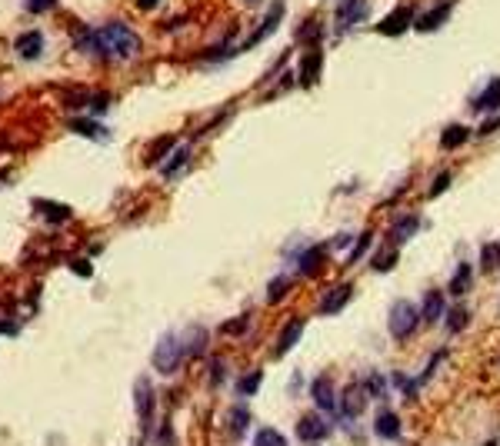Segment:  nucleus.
<instances>
[{
	"label": "nucleus",
	"instance_id": "obj_1",
	"mask_svg": "<svg viewBox=\"0 0 500 446\" xmlns=\"http://www.w3.org/2000/svg\"><path fill=\"white\" fill-rule=\"evenodd\" d=\"M100 40H104L107 60H110V57H117V60H131V57L140 54V37H137L127 23H120V20L100 27Z\"/></svg>",
	"mask_w": 500,
	"mask_h": 446
},
{
	"label": "nucleus",
	"instance_id": "obj_2",
	"mask_svg": "<svg viewBox=\"0 0 500 446\" xmlns=\"http://www.w3.org/2000/svg\"><path fill=\"white\" fill-rule=\"evenodd\" d=\"M417 323H421V313H417V307L410 300H397L390 307V313H387V330H390L394 340H407L417 330Z\"/></svg>",
	"mask_w": 500,
	"mask_h": 446
},
{
	"label": "nucleus",
	"instance_id": "obj_3",
	"mask_svg": "<svg viewBox=\"0 0 500 446\" xmlns=\"http://www.w3.org/2000/svg\"><path fill=\"white\" fill-rule=\"evenodd\" d=\"M180 356H184V343L177 340V333H164L160 336V343L154 347V367L160 373H177L180 367Z\"/></svg>",
	"mask_w": 500,
	"mask_h": 446
},
{
	"label": "nucleus",
	"instance_id": "obj_4",
	"mask_svg": "<svg viewBox=\"0 0 500 446\" xmlns=\"http://www.w3.org/2000/svg\"><path fill=\"white\" fill-rule=\"evenodd\" d=\"M134 403H137V416H140V429H144V436L151 433V420H154V387H151V380L147 376H140L134 383Z\"/></svg>",
	"mask_w": 500,
	"mask_h": 446
},
{
	"label": "nucleus",
	"instance_id": "obj_5",
	"mask_svg": "<svg viewBox=\"0 0 500 446\" xmlns=\"http://www.w3.org/2000/svg\"><path fill=\"white\" fill-rule=\"evenodd\" d=\"M367 387L364 383H347V390L340 393V409H344L347 420H357L360 413L367 409Z\"/></svg>",
	"mask_w": 500,
	"mask_h": 446
},
{
	"label": "nucleus",
	"instance_id": "obj_6",
	"mask_svg": "<svg viewBox=\"0 0 500 446\" xmlns=\"http://www.w3.org/2000/svg\"><path fill=\"white\" fill-rule=\"evenodd\" d=\"M410 27H414V10H410V7H397L394 14H387V17L377 23V30H381L384 37H401Z\"/></svg>",
	"mask_w": 500,
	"mask_h": 446
},
{
	"label": "nucleus",
	"instance_id": "obj_7",
	"mask_svg": "<svg viewBox=\"0 0 500 446\" xmlns=\"http://www.w3.org/2000/svg\"><path fill=\"white\" fill-rule=\"evenodd\" d=\"M367 17V0H344L340 10H337V37L347 34L354 23H360Z\"/></svg>",
	"mask_w": 500,
	"mask_h": 446
},
{
	"label": "nucleus",
	"instance_id": "obj_8",
	"mask_svg": "<svg viewBox=\"0 0 500 446\" xmlns=\"http://www.w3.org/2000/svg\"><path fill=\"white\" fill-rule=\"evenodd\" d=\"M354 297V287L350 283H340V287H334V290H327L324 297H320V313H340L347 307V300Z\"/></svg>",
	"mask_w": 500,
	"mask_h": 446
},
{
	"label": "nucleus",
	"instance_id": "obj_9",
	"mask_svg": "<svg viewBox=\"0 0 500 446\" xmlns=\"http://www.w3.org/2000/svg\"><path fill=\"white\" fill-rule=\"evenodd\" d=\"M327 433H330V427L320 420V416H314V413L297 423V440H304V443H320Z\"/></svg>",
	"mask_w": 500,
	"mask_h": 446
},
{
	"label": "nucleus",
	"instance_id": "obj_10",
	"mask_svg": "<svg viewBox=\"0 0 500 446\" xmlns=\"http://www.w3.org/2000/svg\"><path fill=\"white\" fill-rule=\"evenodd\" d=\"M280 14H284V3H280V0H273V3H270V10H267V17H264V23H260V27L253 30V37H250L247 43H244V47H253V43L267 40L270 34L277 30V23H280Z\"/></svg>",
	"mask_w": 500,
	"mask_h": 446
},
{
	"label": "nucleus",
	"instance_id": "obj_11",
	"mask_svg": "<svg viewBox=\"0 0 500 446\" xmlns=\"http://www.w3.org/2000/svg\"><path fill=\"white\" fill-rule=\"evenodd\" d=\"M310 396H314V403L320 409H327L334 413L337 409V400H334V383H330L327 376H317L314 383H310Z\"/></svg>",
	"mask_w": 500,
	"mask_h": 446
},
{
	"label": "nucleus",
	"instance_id": "obj_12",
	"mask_svg": "<svg viewBox=\"0 0 500 446\" xmlns=\"http://www.w3.org/2000/svg\"><path fill=\"white\" fill-rule=\"evenodd\" d=\"M324 253H327V246H324V243H314V246H307V250L300 253V260H297V270H300L304 277L317 273V270H320V263H324Z\"/></svg>",
	"mask_w": 500,
	"mask_h": 446
},
{
	"label": "nucleus",
	"instance_id": "obj_13",
	"mask_svg": "<svg viewBox=\"0 0 500 446\" xmlns=\"http://www.w3.org/2000/svg\"><path fill=\"white\" fill-rule=\"evenodd\" d=\"M374 433H377L381 440H394V436H401V420H397V413H394V409H381L377 420H374Z\"/></svg>",
	"mask_w": 500,
	"mask_h": 446
},
{
	"label": "nucleus",
	"instance_id": "obj_14",
	"mask_svg": "<svg viewBox=\"0 0 500 446\" xmlns=\"http://www.w3.org/2000/svg\"><path fill=\"white\" fill-rule=\"evenodd\" d=\"M417 230H421V220H417V217H397V220H394V226H390V246L410 240Z\"/></svg>",
	"mask_w": 500,
	"mask_h": 446
},
{
	"label": "nucleus",
	"instance_id": "obj_15",
	"mask_svg": "<svg viewBox=\"0 0 500 446\" xmlns=\"http://www.w3.org/2000/svg\"><path fill=\"white\" fill-rule=\"evenodd\" d=\"M300 330H304V320H290L287 327L280 330V340H277V347H273V353H277V356H284V353H287L290 347H294V343L300 340Z\"/></svg>",
	"mask_w": 500,
	"mask_h": 446
},
{
	"label": "nucleus",
	"instance_id": "obj_16",
	"mask_svg": "<svg viewBox=\"0 0 500 446\" xmlns=\"http://www.w3.org/2000/svg\"><path fill=\"white\" fill-rule=\"evenodd\" d=\"M447 17H450V3H441V7H434L430 14H423V17L414 20V27H417L421 34H423V30H437Z\"/></svg>",
	"mask_w": 500,
	"mask_h": 446
},
{
	"label": "nucleus",
	"instance_id": "obj_17",
	"mask_svg": "<svg viewBox=\"0 0 500 446\" xmlns=\"http://www.w3.org/2000/svg\"><path fill=\"white\" fill-rule=\"evenodd\" d=\"M467 320H470L467 307L454 303V307H450V310L443 313V327H447V333H461V330H467Z\"/></svg>",
	"mask_w": 500,
	"mask_h": 446
},
{
	"label": "nucleus",
	"instance_id": "obj_18",
	"mask_svg": "<svg viewBox=\"0 0 500 446\" xmlns=\"http://www.w3.org/2000/svg\"><path fill=\"white\" fill-rule=\"evenodd\" d=\"M474 107H477V110H500V77H494V80L487 84V90L474 100Z\"/></svg>",
	"mask_w": 500,
	"mask_h": 446
},
{
	"label": "nucleus",
	"instance_id": "obj_19",
	"mask_svg": "<svg viewBox=\"0 0 500 446\" xmlns=\"http://www.w3.org/2000/svg\"><path fill=\"white\" fill-rule=\"evenodd\" d=\"M40 47H44V37H40L37 30H27V34H20L17 37V54L27 57V60L40 57Z\"/></svg>",
	"mask_w": 500,
	"mask_h": 446
},
{
	"label": "nucleus",
	"instance_id": "obj_20",
	"mask_svg": "<svg viewBox=\"0 0 500 446\" xmlns=\"http://www.w3.org/2000/svg\"><path fill=\"white\" fill-rule=\"evenodd\" d=\"M467 140H470V130L461 127V124H450V127H443V133H441V147L443 150H457L461 144H467Z\"/></svg>",
	"mask_w": 500,
	"mask_h": 446
},
{
	"label": "nucleus",
	"instance_id": "obj_21",
	"mask_svg": "<svg viewBox=\"0 0 500 446\" xmlns=\"http://www.w3.org/2000/svg\"><path fill=\"white\" fill-rule=\"evenodd\" d=\"M443 307H447V303H443V293L441 290H430V293H427V297H423V320H427V323H437V320H441V313H443Z\"/></svg>",
	"mask_w": 500,
	"mask_h": 446
},
{
	"label": "nucleus",
	"instance_id": "obj_22",
	"mask_svg": "<svg viewBox=\"0 0 500 446\" xmlns=\"http://www.w3.org/2000/svg\"><path fill=\"white\" fill-rule=\"evenodd\" d=\"M474 266L470 263H461L457 266V273H454V280H450V297H463L467 290H470V283H474Z\"/></svg>",
	"mask_w": 500,
	"mask_h": 446
},
{
	"label": "nucleus",
	"instance_id": "obj_23",
	"mask_svg": "<svg viewBox=\"0 0 500 446\" xmlns=\"http://www.w3.org/2000/svg\"><path fill=\"white\" fill-rule=\"evenodd\" d=\"M320 74V50H310L304 57V67H300V87H310L314 80Z\"/></svg>",
	"mask_w": 500,
	"mask_h": 446
},
{
	"label": "nucleus",
	"instance_id": "obj_24",
	"mask_svg": "<svg viewBox=\"0 0 500 446\" xmlns=\"http://www.w3.org/2000/svg\"><path fill=\"white\" fill-rule=\"evenodd\" d=\"M397 260H401V253H397L394 246H387V250H381V253L370 260V270H374V273H387V270L397 266Z\"/></svg>",
	"mask_w": 500,
	"mask_h": 446
},
{
	"label": "nucleus",
	"instance_id": "obj_25",
	"mask_svg": "<svg viewBox=\"0 0 500 446\" xmlns=\"http://www.w3.org/2000/svg\"><path fill=\"white\" fill-rule=\"evenodd\" d=\"M253 446H287V436L277 433L273 427H260L257 436H253Z\"/></svg>",
	"mask_w": 500,
	"mask_h": 446
},
{
	"label": "nucleus",
	"instance_id": "obj_26",
	"mask_svg": "<svg viewBox=\"0 0 500 446\" xmlns=\"http://www.w3.org/2000/svg\"><path fill=\"white\" fill-rule=\"evenodd\" d=\"M37 210H44L54 226H60L64 220H70V206H57V204H44V200H37Z\"/></svg>",
	"mask_w": 500,
	"mask_h": 446
},
{
	"label": "nucleus",
	"instance_id": "obj_27",
	"mask_svg": "<svg viewBox=\"0 0 500 446\" xmlns=\"http://www.w3.org/2000/svg\"><path fill=\"white\" fill-rule=\"evenodd\" d=\"M250 427V409L247 407H233V413H231V429H233V436H240L244 429Z\"/></svg>",
	"mask_w": 500,
	"mask_h": 446
},
{
	"label": "nucleus",
	"instance_id": "obj_28",
	"mask_svg": "<svg viewBox=\"0 0 500 446\" xmlns=\"http://www.w3.org/2000/svg\"><path fill=\"white\" fill-rule=\"evenodd\" d=\"M70 130H77V133H87V137H107V130L100 127V124H94V120H70Z\"/></svg>",
	"mask_w": 500,
	"mask_h": 446
},
{
	"label": "nucleus",
	"instance_id": "obj_29",
	"mask_svg": "<svg viewBox=\"0 0 500 446\" xmlns=\"http://www.w3.org/2000/svg\"><path fill=\"white\" fill-rule=\"evenodd\" d=\"M260 383H264V373H260V370H253V373H247V376H244V380L237 383V390L244 393V396H250V393H257V390H260Z\"/></svg>",
	"mask_w": 500,
	"mask_h": 446
},
{
	"label": "nucleus",
	"instance_id": "obj_30",
	"mask_svg": "<svg viewBox=\"0 0 500 446\" xmlns=\"http://www.w3.org/2000/svg\"><path fill=\"white\" fill-rule=\"evenodd\" d=\"M370 243H374V230H364V233H360V240H357V246L350 250V263H357V260H360V257H364L367 250H370Z\"/></svg>",
	"mask_w": 500,
	"mask_h": 446
},
{
	"label": "nucleus",
	"instance_id": "obj_31",
	"mask_svg": "<svg viewBox=\"0 0 500 446\" xmlns=\"http://www.w3.org/2000/svg\"><path fill=\"white\" fill-rule=\"evenodd\" d=\"M184 164H187V147H180V150H177V153L171 157V164L164 167V177H177V170L184 167Z\"/></svg>",
	"mask_w": 500,
	"mask_h": 446
},
{
	"label": "nucleus",
	"instance_id": "obj_32",
	"mask_svg": "<svg viewBox=\"0 0 500 446\" xmlns=\"http://www.w3.org/2000/svg\"><path fill=\"white\" fill-rule=\"evenodd\" d=\"M57 7V0H23V10L27 14H47V10H54Z\"/></svg>",
	"mask_w": 500,
	"mask_h": 446
},
{
	"label": "nucleus",
	"instance_id": "obj_33",
	"mask_svg": "<svg viewBox=\"0 0 500 446\" xmlns=\"http://www.w3.org/2000/svg\"><path fill=\"white\" fill-rule=\"evenodd\" d=\"M284 290H290V280L287 277H277L273 283H270V290H267V300L270 303H277V300L284 297Z\"/></svg>",
	"mask_w": 500,
	"mask_h": 446
},
{
	"label": "nucleus",
	"instance_id": "obj_34",
	"mask_svg": "<svg viewBox=\"0 0 500 446\" xmlns=\"http://www.w3.org/2000/svg\"><path fill=\"white\" fill-rule=\"evenodd\" d=\"M367 393H370V396H384L387 393V387H384V376H381V373H370V376H367Z\"/></svg>",
	"mask_w": 500,
	"mask_h": 446
},
{
	"label": "nucleus",
	"instance_id": "obj_35",
	"mask_svg": "<svg viewBox=\"0 0 500 446\" xmlns=\"http://www.w3.org/2000/svg\"><path fill=\"white\" fill-rule=\"evenodd\" d=\"M204 347H207V330H193V340H191V356H204Z\"/></svg>",
	"mask_w": 500,
	"mask_h": 446
},
{
	"label": "nucleus",
	"instance_id": "obj_36",
	"mask_svg": "<svg viewBox=\"0 0 500 446\" xmlns=\"http://www.w3.org/2000/svg\"><path fill=\"white\" fill-rule=\"evenodd\" d=\"M250 323V316H240V320H231V323H224V333H244V327Z\"/></svg>",
	"mask_w": 500,
	"mask_h": 446
},
{
	"label": "nucleus",
	"instance_id": "obj_37",
	"mask_svg": "<svg viewBox=\"0 0 500 446\" xmlns=\"http://www.w3.org/2000/svg\"><path fill=\"white\" fill-rule=\"evenodd\" d=\"M447 186H450V173H441V177L434 180V186H430V197H441Z\"/></svg>",
	"mask_w": 500,
	"mask_h": 446
},
{
	"label": "nucleus",
	"instance_id": "obj_38",
	"mask_svg": "<svg viewBox=\"0 0 500 446\" xmlns=\"http://www.w3.org/2000/svg\"><path fill=\"white\" fill-rule=\"evenodd\" d=\"M211 383L213 387L224 383V363H220V360H211Z\"/></svg>",
	"mask_w": 500,
	"mask_h": 446
},
{
	"label": "nucleus",
	"instance_id": "obj_39",
	"mask_svg": "<svg viewBox=\"0 0 500 446\" xmlns=\"http://www.w3.org/2000/svg\"><path fill=\"white\" fill-rule=\"evenodd\" d=\"M160 446H173V433H171V423H164V429H160Z\"/></svg>",
	"mask_w": 500,
	"mask_h": 446
},
{
	"label": "nucleus",
	"instance_id": "obj_40",
	"mask_svg": "<svg viewBox=\"0 0 500 446\" xmlns=\"http://www.w3.org/2000/svg\"><path fill=\"white\" fill-rule=\"evenodd\" d=\"M497 127H500V117H494V120H487V124H483V127H481V133H483V137H487V133H494V130H497Z\"/></svg>",
	"mask_w": 500,
	"mask_h": 446
},
{
	"label": "nucleus",
	"instance_id": "obj_41",
	"mask_svg": "<svg viewBox=\"0 0 500 446\" xmlns=\"http://www.w3.org/2000/svg\"><path fill=\"white\" fill-rule=\"evenodd\" d=\"M74 266H77V273H84V277H90V263H87V260H77Z\"/></svg>",
	"mask_w": 500,
	"mask_h": 446
},
{
	"label": "nucleus",
	"instance_id": "obj_42",
	"mask_svg": "<svg viewBox=\"0 0 500 446\" xmlns=\"http://www.w3.org/2000/svg\"><path fill=\"white\" fill-rule=\"evenodd\" d=\"M0 333H10V336H14V333H17V327H14V323H0Z\"/></svg>",
	"mask_w": 500,
	"mask_h": 446
},
{
	"label": "nucleus",
	"instance_id": "obj_43",
	"mask_svg": "<svg viewBox=\"0 0 500 446\" xmlns=\"http://www.w3.org/2000/svg\"><path fill=\"white\" fill-rule=\"evenodd\" d=\"M137 3H140V10H151V7H154L157 0H137Z\"/></svg>",
	"mask_w": 500,
	"mask_h": 446
},
{
	"label": "nucleus",
	"instance_id": "obj_44",
	"mask_svg": "<svg viewBox=\"0 0 500 446\" xmlns=\"http://www.w3.org/2000/svg\"><path fill=\"white\" fill-rule=\"evenodd\" d=\"M487 446H497V443H487Z\"/></svg>",
	"mask_w": 500,
	"mask_h": 446
}]
</instances>
